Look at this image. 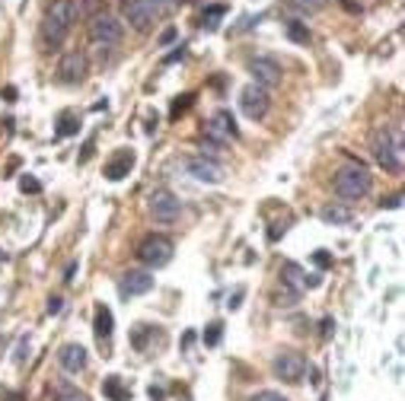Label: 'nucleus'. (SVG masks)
<instances>
[{
	"label": "nucleus",
	"instance_id": "f257e3e1",
	"mask_svg": "<svg viewBox=\"0 0 405 401\" xmlns=\"http://www.w3.org/2000/svg\"><path fill=\"white\" fill-rule=\"evenodd\" d=\"M370 150H373V159H377L380 169L392 172V175H402V165H405L402 127H399V124H386V127H380V131H373Z\"/></svg>",
	"mask_w": 405,
	"mask_h": 401
},
{
	"label": "nucleus",
	"instance_id": "f03ea898",
	"mask_svg": "<svg viewBox=\"0 0 405 401\" xmlns=\"http://www.w3.org/2000/svg\"><path fill=\"white\" fill-rule=\"evenodd\" d=\"M77 0H52L45 10V19H42V42L48 48H58L64 42V35L71 32V25L77 23Z\"/></svg>",
	"mask_w": 405,
	"mask_h": 401
},
{
	"label": "nucleus",
	"instance_id": "7ed1b4c3",
	"mask_svg": "<svg viewBox=\"0 0 405 401\" xmlns=\"http://www.w3.org/2000/svg\"><path fill=\"white\" fill-rule=\"evenodd\" d=\"M335 194L345 201H360L370 194V175L364 165H345L335 172Z\"/></svg>",
	"mask_w": 405,
	"mask_h": 401
},
{
	"label": "nucleus",
	"instance_id": "20e7f679",
	"mask_svg": "<svg viewBox=\"0 0 405 401\" xmlns=\"http://www.w3.org/2000/svg\"><path fill=\"white\" fill-rule=\"evenodd\" d=\"M137 258H141V265L147 267H163L173 261V239L169 236H160V233H150L141 239V245H137Z\"/></svg>",
	"mask_w": 405,
	"mask_h": 401
},
{
	"label": "nucleus",
	"instance_id": "39448f33",
	"mask_svg": "<svg viewBox=\"0 0 405 401\" xmlns=\"http://www.w3.org/2000/svg\"><path fill=\"white\" fill-rule=\"evenodd\" d=\"M86 35H90L93 48H112V45L122 42V23L109 13H96L86 25Z\"/></svg>",
	"mask_w": 405,
	"mask_h": 401
},
{
	"label": "nucleus",
	"instance_id": "423d86ee",
	"mask_svg": "<svg viewBox=\"0 0 405 401\" xmlns=\"http://www.w3.org/2000/svg\"><path fill=\"white\" fill-rule=\"evenodd\" d=\"M307 369H309L307 356L297 354V350H284V354H278L275 360H271V373L281 382H303Z\"/></svg>",
	"mask_w": 405,
	"mask_h": 401
},
{
	"label": "nucleus",
	"instance_id": "0eeeda50",
	"mask_svg": "<svg viewBox=\"0 0 405 401\" xmlns=\"http://www.w3.org/2000/svg\"><path fill=\"white\" fill-rule=\"evenodd\" d=\"M246 67H249V74H252V83H258V86H265V89L278 86V83H281V74H284L281 64H278L275 57H265V54L249 57Z\"/></svg>",
	"mask_w": 405,
	"mask_h": 401
},
{
	"label": "nucleus",
	"instance_id": "6e6552de",
	"mask_svg": "<svg viewBox=\"0 0 405 401\" xmlns=\"http://www.w3.org/2000/svg\"><path fill=\"white\" fill-rule=\"evenodd\" d=\"M268 105H271L268 89L258 86V83H249V86L239 93V108H243V115L246 118H252V121L265 118V115H268Z\"/></svg>",
	"mask_w": 405,
	"mask_h": 401
},
{
	"label": "nucleus",
	"instance_id": "1a4fd4ad",
	"mask_svg": "<svg viewBox=\"0 0 405 401\" xmlns=\"http://www.w3.org/2000/svg\"><path fill=\"white\" fill-rule=\"evenodd\" d=\"M86 54L84 51H67V54H61L58 61V80L64 83V86H80V83L86 80Z\"/></svg>",
	"mask_w": 405,
	"mask_h": 401
},
{
	"label": "nucleus",
	"instance_id": "9d476101",
	"mask_svg": "<svg viewBox=\"0 0 405 401\" xmlns=\"http://www.w3.org/2000/svg\"><path fill=\"white\" fill-rule=\"evenodd\" d=\"M147 207H150V216H154V220L173 223L176 216H179V210H182V201H179V197H176L169 188H156L154 194H150Z\"/></svg>",
	"mask_w": 405,
	"mask_h": 401
},
{
	"label": "nucleus",
	"instance_id": "9b49d317",
	"mask_svg": "<svg viewBox=\"0 0 405 401\" xmlns=\"http://www.w3.org/2000/svg\"><path fill=\"white\" fill-rule=\"evenodd\" d=\"M281 280H284V286L294 290V293H303L307 286H319L322 284L319 274H307L297 261H284V265H281Z\"/></svg>",
	"mask_w": 405,
	"mask_h": 401
},
{
	"label": "nucleus",
	"instance_id": "f8f14e48",
	"mask_svg": "<svg viewBox=\"0 0 405 401\" xmlns=\"http://www.w3.org/2000/svg\"><path fill=\"white\" fill-rule=\"evenodd\" d=\"M186 169H188V175L198 178V182H205V185H220L224 182V165L214 163V159H207V156H192L186 163Z\"/></svg>",
	"mask_w": 405,
	"mask_h": 401
},
{
	"label": "nucleus",
	"instance_id": "ddd939ff",
	"mask_svg": "<svg viewBox=\"0 0 405 401\" xmlns=\"http://www.w3.org/2000/svg\"><path fill=\"white\" fill-rule=\"evenodd\" d=\"M122 16H125V23H128L131 29H137V32H147L150 25L156 23V16L150 13V6L144 4V0H125Z\"/></svg>",
	"mask_w": 405,
	"mask_h": 401
},
{
	"label": "nucleus",
	"instance_id": "4468645a",
	"mask_svg": "<svg viewBox=\"0 0 405 401\" xmlns=\"http://www.w3.org/2000/svg\"><path fill=\"white\" fill-rule=\"evenodd\" d=\"M118 290H122V296H144L154 290V277H150V271H125Z\"/></svg>",
	"mask_w": 405,
	"mask_h": 401
},
{
	"label": "nucleus",
	"instance_id": "2eb2a0df",
	"mask_svg": "<svg viewBox=\"0 0 405 401\" xmlns=\"http://www.w3.org/2000/svg\"><path fill=\"white\" fill-rule=\"evenodd\" d=\"M131 169H135V150L122 146V150H115V156L105 163V178H109V182H122L125 175H131Z\"/></svg>",
	"mask_w": 405,
	"mask_h": 401
},
{
	"label": "nucleus",
	"instance_id": "dca6fc26",
	"mask_svg": "<svg viewBox=\"0 0 405 401\" xmlns=\"http://www.w3.org/2000/svg\"><path fill=\"white\" fill-rule=\"evenodd\" d=\"M86 360H90V356H86L84 344H64V347L58 350V363L67 369V373H84Z\"/></svg>",
	"mask_w": 405,
	"mask_h": 401
},
{
	"label": "nucleus",
	"instance_id": "f3484780",
	"mask_svg": "<svg viewBox=\"0 0 405 401\" xmlns=\"http://www.w3.org/2000/svg\"><path fill=\"white\" fill-rule=\"evenodd\" d=\"M93 331H96L99 344H109V341H112V331H115V318H112V309H109V306H103V303L96 306V318H93Z\"/></svg>",
	"mask_w": 405,
	"mask_h": 401
},
{
	"label": "nucleus",
	"instance_id": "a211bd4d",
	"mask_svg": "<svg viewBox=\"0 0 405 401\" xmlns=\"http://www.w3.org/2000/svg\"><path fill=\"white\" fill-rule=\"evenodd\" d=\"M207 134H211V137H236V121H233V115L227 112V108H220L217 115H214V121H211V127H207Z\"/></svg>",
	"mask_w": 405,
	"mask_h": 401
},
{
	"label": "nucleus",
	"instance_id": "6ab92c4d",
	"mask_svg": "<svg viewBox=\"0 0 405 401\" xmlns=\"http://www.w3.org/2000/svg\"><path fill=\"white\" fill-rule=\"evenodd\" d=\"M74 134H80V115L67 108V112L58 115V124H55V137L64 140V137H74Z\"/></svg>",
	"mask_w": 405,
	"mask_h": 401
},
{
	"label": "nucleus",
	"instance_id": "aec40b11",
	"mask_svg": "<svg viewBox=\"0 0 405 401\" xmlns=\"http://www.w3.org/2000/svg\"><path fill=\"white\" fill-rule=\"evenodd\" d=\"M351 207H345V204H329V207H322V220L329 223V226H341V223H351Z\"/></svg>",
	"mask_w": 405,
	"mask_h": 401
},
{
	"label": "nucleus",
	"instance_id": "412c9836",
	"mask_svg": "<svg viewBox=\"0 0 405 401\" xmlns=\"http://www.w3.org/2000/svg\"><path fill=\"white\" fill-rule=\"evenodd\" d=\"M103 392H105V398H112V401H131V388H125L118 376H109V379L103 382Z\"/></svg>",
	"mask_w": 405,
	"mask_h": 401
},
{
	"label": "nucleus",
	"instance_id": "4be33fe9",
	"mask_svg": "<svg viewBox=\"0 0 405 401\" xmlns=\"http://www.w3.org/2000/svg\"><path fill=\"white\" fill-rule=\"evenodd\" d=\"M284 32H287L290 42H297V45H309V29H307L303 23H297V19L284 23Z\"/></svg>",
	"mask_w": 405,
	"mask_h": 401
},
{
	"label": "nucleus",
	"instance_id": "5701e85b",
	"mask_svg": "<svg viewBox=\"0 0 405 401\" xmlns=\"http://www.w3.org/2000/svg\"><path fill=\"white\" fill-rule=\"evenodd\" d=\"M224 13H227V6H224V4H217V6H211V10H205V16H201L205 29H217V23L224 19Z\"/></svg>",
	"mask_w": 405,
	"mask_h": 401
},
{
	"label": "nucleus",
	"instance_id": "b1692460",
	"mask_svg": "<svg viewBox=\"0 0 405 401\" xmlns=\"http://www.w3.org/2000/svg\"><path fill=\"white\" fill-rule=\"evenodd\" d=\"M220 337H224V325L211 322V325H207V331H205V344H207V347H217Z\"/></svg>",
	"mask_w": 405,
	"mask_h": 401
},
{
	"label": "nucleus",
	"instance_id": "393cba45",
	"mask_svg": "<svg viewBox=\"0 0 405 401\" xmlns=\"http://www.w3.org/2000/svg\"><path fill=\"white\" fill-rule=\"evenodd\" d=\"M144 4H147V6H150V13H154V16L160 19V16H166V13L173 10L176 0H144Z\"/></svg>",
	"mask_w": 405,
	"mask_h": 401
},
{
	"label": "nucleus",
	"instance_id": "a878e982",
	"mask_svg": "<svg viewBox=\"0 0 405 401\" xmlns=\"http://www.w3.org/2000/svg\"><path fill=\"white\" fill-rule=\"evenodd\" d=\"M55 401H90V398H86V395L80 392V388L64 385V388H58V398H55Z\"/></svg>",
	"mask_w": 405,
	"mask_h": 401
},
{
	"label": "nucleus",
	"instance_id": "bb28decb",
	"mask_svg": "<svg viewBox=\"0 0 405 401\" xmlns=\"http://www.w3.org/2000/svg\"><path fill=\"white\" fill-rule=\"evenodd\" d=\"M192 99H195V95H192V93L179 95V99H176V102H173V112H169V115H173V118H179V115H182V112H186V108H192Z\"/></svg>",
	"mask_w": 405,
	"mask_h": 401
},
{
	"label": "nucleus",
	"instance_id": "cd10ccee",
	"mask_svg": "<svg viewBox=\"0 0 405 401\" xmlns=\"http://www.w3.org/2000/svg\"><path fill=\"white\" fill-rule=\"evenodd\" d=\"M322 4H326V0H290V6H297V10H303V13L322 10Z\"/></svg>",
	"mask_w": 405,
	"mask_h": 401
},
{
	"label": "nucleus",
	"instance_id": "c85d7f7f",
	"mask_svg": "<svg viewBox=\"0 0 405 401\" xmlns=\"http://www.w3.org/2000/svg\"><path fill=\"white\" fill-rule=\"evenodd\" d=\"M20 188H23V191H33V194H39V191H42V182H39V178H33V175H23V178H20Z\"/></svg>",
	"mask_w": 405,
	"mask_h": 401
},
{
	"label": "nucleus",
	"instance_id": "c756f323",
	"mask_svg": "<svg viewBox=\"0 0 405 401\" xmlns=\"http://www.w3.org/2000/svg\"><path fill=\"white\" fill-rule=\"evenodd\" d=\"M297 299H300V293H294V290H287V293H278V296H275V306H294Z\"/></svg>",
	"mask_w": 405,
	"mask_h": 401
},
{
	"label": "nucleus",
	"instance_id": "7c9ffc66",
	"mask_svg": "<svg viewBox=\"0 0 405 401\" xmlns=\"http://www.w3.org/2000/svg\"><path fill=\"white\" fill-rule=\"evenodd\" d=\"M249 401H287V398H284V395H278V392H271V388H268V392H258V395H252Z\"/></svg>",
	"mask_w": 405,
	"mask_h": 401
},
{
	"label": "nucleus",
	"instance_id": "2f4dec72",
	"mask_svg": "<svg viewBox=\"0 0 405 401\" xmlns=\"http://www.w3.org/2000/svg\"><path fill=\"white\" fill-rule=\"evenodd\" d=\"M313 261H316V267H329L332 265V255H329L326 248H319V252H313Z\"/></svg>",
	"mask_w": 405,
	"mask_h": 401
},
{
	"label": "nucleus",
	"instance_id": "473e14b6",
	"mask_svg": "<svg viewBox=\"0 0 405 401\" xmlns=\"http://www.w3.org/2000/svg\"><path fill=\"white\" fill-rule=\"evenodd\" d=\"M147 395H150V401H163V398H166V388H163V385H150Z\"/></svg>",
	"mask_w": 405,
	"mask_h": 401
},
{
	"label": "nucleus",
	"instance_id": "72a5a7b5",
	"mask_svg": "<svg viewBox=\"0 0 405 401\" xmlns=\"http://www.w3.org/2000/svg\"><path fill=\"white\" fill-rule=\"evenodd\" d=\"M26 347H29V341L23 337L20 347H16V366H23V363H26Z\"/></svg>",
	"mask_w": 405,
	"mask_h": 401
},
{
	"label": "nucleus",
	"instance_id": "f704fd0d",
	"mask_svg": "<svg viewBox=\"0 0 405 401\" xmlns=\"http://www.w3.org/2000/svg\"><path fill=\"white\" fill-rule=\"evenodd\" d=\"M61 309H64V299H61V296H52V299H48V312H52V315H58Z\"/></svg>",
	"mask_w": 405,
	"mask_h": 401
},
{
	"label": "nucleus",
	"instance_id": "c9c22d12",
	"mask_svg": "<svg viewBox=\"0 0 405 401\" xmlns=\"http://www.w3.org/2000/svg\"><path fill=\"white\" fill-rule=\"evenodd\" d=\"M399 204H402V194H392V197H386V201L380 204V207L386 210V207H399Z\"/></svg>",
	"mask_w": 405,
	"mask_h": 401
},
{
	"label": "nucleus",
	"instance_id": "e433bc0d",
	"mask_svg": "<svg viewBox=\"0 0 405 401\" xmlns=\"http://www.w3.org/2000/svg\"><path fill=\"white\" fill-rule=\"evenodd\" d=\"M332 331H335V322L332 318H322V337H332Z\"/></svg>",
	"mask_w": 405,
	"mask_h": 401
},
{
	"label": "nucleus",
	"instance_id": "4c0bfd02",
	"mask_svg": "<svg viewBox=\"0 0 405 401\" xmlns=\"http://www.w3.org/2000/svg\"><path fill=\"white\" fill-rule=\"evenodd\" d=\"M173 42H176V29H166L160 35V45H173Z\"/></svg>",
	"mask_w": 405,
	"mask_h": 401
},
{
	"label": "nucleus",
	"instance_id": "58836bf2",
	"mask_svg": "<svg viewBox=\"0 0 405 401\" xmlns=\"http://www.w3.org/2000/svg\"><path fill=\"white\" fill-rule=\"evenodd\" d=\"M239 299H243V290H236V293H233V296H230V303H227V306H230V309H239Z\"/></svg>",
	"mask_w": 405,
	"mask_h": 401
},
{
	"label": "nucleus",
	"instance_id": "ea45409f",
	"mask_svg": "<svg viewBox=\"0 0 405 401\" xmlns=\"http://www.w3.org/2000/svg\"><path fill=\"white\" fill-rule=\"evenodd\" d=\"M90 156H93V140L84 146V153H80V163H86V159H90Z\"/></svg>",
	"mask_w": 405,
	"mask_h": 401
},
{
	"label": "nucleus",
	"instance_id": "a19ab883",
	"mask_svg": "<svg viewBox=\"0 0 405 401\" xmlns=\"http://www.w3.org/2000/svg\"><path fill=\"white\" fill-rule=\"evenodd\" d=\"M0 95H4V99H7V102H16V89H13V86H7V89H4V93H0Z\"/></svg>",
	"mask_w": 405,
	"mask_h": 401
},
{
	"label": "nucleus",
	"instance_id": "79ce46f5",
	"mask_svg": "<svg viewBox=\"0 0 405 401\" xmlns=\"http://www.w3.org/2000/svg\"><path fill=\"white\" fill-rule=\"evenodd\" d=\"M182 54H186V48H182V51H173V54H169V57H166V64H173V61H179V57H182Z\"/></svg>",
	"mask_w": 405,
	"mask_h": 401
},
{
	"label": "nucleus",
	"instance_id": "37998d69",
	"mask_svg": "<svg viewBox=\"0 0 405 401\" xmlns=\"http://www.w3.org/2000/svg\"><path fill=\"white\" fill-rule=\"evenodd\" d=\"M186 4H195V0H186Z\"/></svg>",
	"mask_w": 405,
	"mask_h": 401
},
{
	"label": "nucleus",
	"instance_id": "c03bdc74",
	"mask_svg": "<svg viewBox=\"0 0 405 401\" xmlns=\"http://www.w3.org/2000/svg\"><path fill=\"white\" fill-rule=\"evenodd\" d=\"M7 401H16V398H7Z\"/></svg>",
	"mask_w": 405,
	"mask_h": 401
}]
</instances>
